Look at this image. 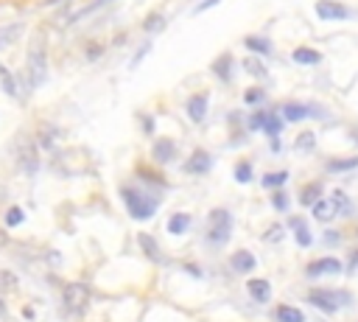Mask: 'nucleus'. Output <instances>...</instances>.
Wrapping results in <instances>:
<instances>
[{
  "label": "nucleus",
  "instance_id": "obj_1",
  "mask_svg": "<svg viewBox=\"0 0 358 322\" xmlns=\"http://www.w3.org/2000/svg\"><path fill=\"white\" fill-rule=\"evenodd\" d=\"M28 76H31V87H42L48 76V50H45V36L39 31L31 36L28 45Z\"/></svg>",
  "mask_w": 358,
  "mask_h": 322
},
{
  "label": "nucleus",
  "instance_id": "obj_2",
  "mask_svg": "<svg viewBox=\"0 0 358 322\" xmlns=\"http://www.w3.org/2000/svg\"><path fill=\"white\" fill-rule=\"evenodd\" d=\"M352 297L347 294V291H333V288H313V291H308V302L310 305H316L319 311H324V314H336L341 305H347Z\"/></svg>",
  "mask_w": 358,
  "mask_h": 322
},
{
  "label": "nucleus",
  "instance_id": "obj_3",
  "mask_svg": "<svg viewBox=\"0 0 358 322\" xmlns=\"http://www.w3.org/2000/svg\"><path fill=\"white\" fill-rule=\"evenodd\" d=\"M310 210H313V218H316V221H333V218H338L344 210H350V202H347V196H344L341 190H336L333 196L319 199Z\"/></svg>",
  "mask_w": 358,
  "mask_h": 322
},
{
  "label": "nucleus",
  "instance_id": "obj_4",
  "mask_svg": "<svg viewBox=\"0 0 358 322\" xmlns=\"http://www.w3.org/2000/svg\"><path fill=\"white\" fill-rule=\"evenodd\" d=\"M123 193V202H126V207H129V213L134 216V218H151L154 216V210H157V199H151V196H143L140 190H134V188H123L120 190Z\"/></svg>",
  "mask_w": 358,
  "mask_h": 322
},
{
  "label": "nucleus",
  "instance_id": "obj_5",
  "mask_svg": "<svg viewBox=\"0 0 358 322\" xmlns=\"http://www.w3.org/2000/svg\"><path fill=\"white\" fill-rule=\"evenodd\" d=\"M229 232H232V216L227 210H221V207L213 210L210 213V227H207V241L213 246H221V244H227Z\"/></svg>",
  "mask_w": 358,
  "mask_h": 322
},
{
  "label": "nucleus",
  "instance_id": "obj_6",
  "mask_svg": "<svg viewBox=\"0 0 358 322\" xmlns=\"http://www.w3.org/2000/svg\"><path fill=\"white\" fill-rule=\"evenodd\" d=\"M87 305H90V288L84 283H70L64 288V311L78 316L87 311Z\"/></svg>",
  "mask_w": 358,
  "mask_h": 322
},
{
  "label": "nucleus",
  "instance_id": "obj_7",
  "mask_svg": "<svg viewBox=\"0 0 358 322\" xmlns=\"http://www.w3.org/2000/svg\"><path fill=\"white\" fill-rule=\"evenodd\" d=\"M17 160H20V168L25 174H36L39 157H36V146H34L31 137H20V143H17Z\"/></svg>",
  "mask_w": 358,
  "mask_h": 322
},
{
  "label": "nucleus",
  "instance_id": "obj_8",
  "mask_svg": "<svg viewBox=\"0 0 358 322\" xmlns=\"http://www.w3.org/2000/svg\"><path fill=\"white\" fill-rule=\"evenodd\" d=\"M305 272H308V277H322V274H338V272H341V260H336V258H319V260H310Z\"/></svg>",
  "mask_w": 358,
  "mask_h": 322
},
{
  "label": "nucleus",
  "instance_id": "obj_9",
  "mask_svg": "<svg viewBox=\"0 0 358 322\" xmlns=\"http://www.w3.org/2000/svg\"><path fill=\"white\" fill-rule=\"evenodd\" d=\"M316 14L322 20H344V17H350V8L336 3V0H319L316 3Z\"/></svg>",
  "mask_w": 358,
  "mask_h": 322
},
{
  "label": "nucleus",
  "instance_id": "obj_10",
  "mask_svg": "<svg viewBox=\"0 0 358 322\" xmlns=\"http://www.w3.org/2000/svg\"><path fill=\"white\" fill-rule=\"evenodd\" d=\"M210 165H213V157H210L207 151L196 148V151L190 154V160L185 162V171H187V174H207V171H210Z\"/></svg>",
  "mask_w": 358,
  "mask_h": 322
},
{
  "label": "nucleus",
  "instance_id": "obj_11",
  "mask_svg": "<svg viewBox=\"0 0 358 322\" xmlns=\"http://www.w3.org/2000/svg\"><path fill=\"white\" fill-rule=\"evenodd\" d=\"M255 263H257V260H255V255H252L249 249H238V252L229 258V266H232L235 272H252Z\"/></svg>",
  "mask_w": 358,
  "mask_h": 322
},
{
  "label": "nucleus",
  "instance_id": "obj_12",
  "mask_svg": "<svg viewBox=\"0 0 358 322\" xmlns=\"http://www.w3.org/2000/svg\"><path fill=\"white\" fill-rule=\"evenodd\" d=\"M246 288H249L252 300H257V302H268V300H271V286H268V280L255 277V280L246 283Z\"/></svg>",
  "mask_w": 358,
  "mask_h": 322
},
{
  "label": "nucleus",
  "instance_id": "obj_13",
  "mask_svg": "<svg viewBox=\"0 0 358 322\" xmlns=\"http://www.w3.org/2000/svg\"><path fill=\"white\" fill-rule=\"evenodd\" d=\"M187 115H190V120H196V123L204 120V115H207V95H204V92H201V95H193V98L187 101Z\"/></svg>",
  "mask_w": 358,
  "mask_h": 322
},
{
  "label": "nucleus",
  "instance_id": "obj_14",
  "mask_svg": "<svg viewBox=\"0 0 358 322\" xmlns=\"http://www.w3.org/2000/svg\"><path fill=\"white\" fill-rule=\"evenodd\" d=\"M137 241H140V246H143V252H145V258H148V260L162 263V252H159V246L154 244V238H151V235L140 232V235H137Z\"/></svg>",
  "mask_w": 358,
  "mask_h": 322
},
{
  "label": "nucleus",
  "instance_id": "obj_15",
  "mask_svg": "<svg viewBox=\"0 0 358 322\" xmlns=\"http://www.w3.org/2000/svg\"><path fill=\"white\" fill-rule=\"evenodd\" d=\"M319 199H322V185H319V182L305 185L302 193H299V204H308V207H313Z\"/></svg>",
  "mask_w": 358,
  "mask_h": 322
},
{
  "label": "nucleus",
  "instance_id": "obj_16",
  "mask_svg": "<svg viewBox=\"0 0 358 322\" xmlns=\"http://www.w3.org/2000/svg\"><path fill=\"white\" fill-rule=\"evenodd\" d=\"M274 316H277V322H305V314L294 305H280L274 311Z\"/></svg>",
  "mask_w": 358,
  "mask_h": 322
},
{
  "label": "nucleus",
  "instance_id": "obj_17",
  "mask_svg": "<svg viewBox=\"0 0 358 322\" xmlns=\"http://www.w3.org/2000/svg\"><path fill=\"white\" fill-rule=\"evenodd\" d=\"M154 157H157V162H168V160L173 157V140L159 137V140L154 143Z\"/></svg>",
  "mask_w": 358,
  "mask_h": 322
},
{
  "label": "nucleus",
  "instance_id": "obj_18",
  "mask_svg": "<svg viewBox=\"0 0 358 322\" xmlns=\"http://www.w3.org/2000/svg\"><path fill=\"white\" fill-rule=\"evenodd\" d=\"M319 59H322V53L313 50V48H296L294 50V62L296 64H316Z\"/></svg>",
  "mask_w": 358,
  "mask_h": 322
},
{
  "label": "nucleus",
  "instance_id": "obj_19",
  "mask_svg": "<svg viewBox=\"0 0 358 322\" xmlns=\"http://www.w3.org/2000/svg\"><path fill=\"white\" fill-rule=\"evenodd\" d=\"M308 115H310V109L302 106V104H285L282 106V118L285 120H305Z\"/></svg>",
  "mask_w": 358,
  "mask_h": 322
},
{
  "label": "nucleus",
  "instance_id": "obj_20",
  "mask_svg": "<svg viewBox=\"0 0 358 322\" xmlns=\"http://www.w3.org/2000/svg\"><path fill=\"white\" fill-rule=\"evenodd\" d=\"M291 227H294V232H296V244L299 246H310V230H308V224L302 221V218H291Z\"/></svg>",
  "mask_w": 358,
  "mask_h": 322
},
{
  "label": "nucleus",
  "instance_id": "obj_21",
  "mask_svg": "<svg viewBox=\"0 0 358 322\" xmlns=\"http://www.w3.org/2000/svg\"><path fill=\"white\" fill-rule=\"evenodd\" d=\"M243 45H246L249 50L260 53V56H268V53H271V42H268V39H260V36H246Z\"/></svg>",
  "mask_w": 358,
  "mask_h": 322
},
{
  "label": "nucleus",
  "instance_id": "obj_22",
  "mask_svg": "<svg viewBox=\"0 0 358 322\" xmlns=\"http://www.w3.org/2000/svg\"><path fill=\"white\" fill-rule=\"evenodd\" d=\"M187 227H190V216H187V213H176V216L168 221V232H173V235H182Z\"/></svg>",
  "mask_w": 358,
  "mask_h": 322
},
{
  "label": "nucleus",
  "instance_id": "obj_23",
  "mask_svg": "<svg viewBox=\"0 0 358 322\" xmlns=\"http://www.w3.org/2000/svg\"><path fill=\"white\" fill-rule=\"evenodd\" d=\"M350 168H358V157H347V160H330V162H327V171H333V174H341V171H350Z\"/></svg>",
  "mask_w": 358,
  "mask_h": 322
},
{
  "label": "nucleus",
  "instance_id": "obj_24",
  "mask_svg": "<svg viewBox=\"0 0 358 322\" xmlns=\"http://www.w3.org/2000/svg\"><path fill=\"white\" fill-rule=\"evenodd\" d=\"M229 64H232V56L229 53H224L215 64H213V73L218 76V78H224V81H229Z\"/></svg>",
  "mask_w": 358,
  "mask_h": 322
},
{
  "label": "nucleus",
  "instance_id": "obj_25",
  "mask_svg": "<svg viewBox=\"0 0 358 322\" xmlns=\"http://www.w3.org/2000/svg\"><path fill=\"white\" fill-rule=\"evenodd\" d=\"M299 151H310L313 146H316V134L313 132H302L299 137H296V143H294Z\"/></svg>",
  "mask_w": 358,
  "mask_h": 322
},
{
  "label": "nucleus",
  "instance_id": "obj_26",
  "mask_svg": "<svg viewBox=\"0 0 358 322\" xmlns=\"http://www.w3.org/2000/svg\"><path fill=\"white\" fill-rule=\"evenodd\" d=\"M0 81H3V90H6L8 95H17V87H14V76L8 73V67H6V64H0Z\"/></svg>",
  "mask_w": 358,
  "mask_h": 322
},
{
  "label": "nucleus",
  "instance_id": "obj_27",
  "mask_svg": "<svg viewBox=\"0 0 358 322\" xmlns=\"http://www.w3.org/2000/svg\"><path fill=\"white\" fill-rule=\"evenodd\" d=\"M285 179H288V171H277V174H266L263 176V185L266 188H280Z\"/></svg>",
  "mask_w": 358,
  "mask_h": 322
},
{
  "label": "nucleus",
  "instance_id": "obj_28",
  "mask_svg": "<svg viewBox=\"0 0 358 322\" xmlns=\"http://www.w3.org/2000/svg\"><path fill=\"white\" fill-rule=\"evenodd\" d=\"M263 132H268L271 137H277V134L282 132V120H280L277 115H271V112H268V120H266V129H263Z\"/></svg>",
  "mask_w": 358,
  "mask_h": 322
},
{
  "label": "nucleus",
  "instance_id": "obj_29",
  "mask_svg": "<svg viewBox=\"0 0 358 322\" xmlns=\"http://www.w3.org/2000/svg\"><path fill=\"white\" fill-rule=\"evenodd\" d=\"M235 179L238 182H249L252 179V165L249 162H238L235 165Z\"/></svg>",
  "mask_w": 358,
  "mask_h": 322
},
{
  "label": "nucleus",
  "instance_id": "obj_30",
  "mask_svg": "<svg viewBox=\"0 0 358 322\" xmlns=\"http://www.w3.org/2000/svg\"><path fill=\"white\" fill-rule=\"evenodd\" d=\"M22 218H25L22 207H8V213H6V224H8V227H17Z\"/></svg>",
  "mask_w": 358,
  "mask_h": 322
},
{
  "label": "nucleus",
  "instance_id": "obj_31",
  "mask_svg": "<svg viewBox=\"0 0 358 322\" xmlns=\"http://www.w3.org/2000/svg\"><path fill=\"white\" fill-rule=\"evenodd\" d=\"M243 67H246L252 76H260V78L266 76V67H263L260 62H255V59H246V62H243Z\"/></svg>",
  "mask_w": 358,
  "mask_h": 322
},
{
  "label": "nucleus",
  "instance_id": "obj_32",
  "mask_svg": "<svg viewBox=\"0 0 358 322\" xmlns=\"http://www.w3.org/2000/svg\"><path fill=\"white\" fill-rule=\"evenodd\" d=\"M266 120H268V112H255V115L249 118V126H252V129H266Z\"/></svg>",
  "mask_w": 358,
  "mask_h": 322
},
{
  "label": "nucleus",
  "instance_id": "obj_33",
  "mask_svg": "<svg viewBox=\"0 0 358 322\" xmlns=\"http://www.w3.org/2000/svg\"><path fill=\"white\" fill-rule=\"evenodd\" d=\"M266 241H271V244H277V241H282V227L280 224H271L268 230H266V235H263Z\"/></svg>",
  "mask_w": 358,
  "mask_h": 322
},
{
  "label": "nucleus",
  "instance_id": "obj_34",
  "mask_svg": "<svg viewBox=\"0 0 358 322\" xmlns=\"http://www.w3.org/2000/svg\"><path fill=\"white\" fill-rule=\"evenodd\" d=\"M14 34H20V25H17V22H14V25H8V28H3V31H0V48H3L6 42H11V39H14Z\"/></svg>",
  "mask_w": 358,
  "mask_h": 322
},
{
  "label": "nucleus",
  "instance_id": "obj_35",
  "mask_svg": "<svg viewBox=\"0 0 358 322\" xmlns=\"http://www.w3.org/2000/svg\"><path fill=\"white\" fill-rule=\"evenodd\" d=\"M243 101H246V104H260V101H263V90H257V87H252V90H246V95H243Z\"/></svg>",
  "mask_w": 358,
  "mask_h": 322
},
{
  "label": "nucleus",
  "instance_id": "obj_36",
  "mask_svg": "<svg viewBox=\"0 0 358 322\" xmlns=\"http://www.w3.org/2000/svg\"><path fill=\"white\" fill-rule=\"evenodd\" d=\"M14 283H17V277L11 272H0V288H14Z\"/></svg>",
  "mask_w": 358,
  "mask_h": 322
},
{
  "label": "nucleus",
  "instance_id": "obj_37",
  "mask_svg": "<svg viewBox=\"0 0 358 322\" xmlns=\"http://www.w3.org/2000/svg\"><path fill=\"white\" fill-rule=\"evenodd\" d=\"M271 204H274L277 210H285V207H288V199H285V193H280V190H277V193L271 196Z\"/></svg>",
  "mask_w": 358,
  "mask_h": 322
},
{
  "label": "nucleus",
  "instance_id": "obj_38",
  "mask_svg": "<svg viewBox=\"0 0 358 322\" xmlns=\"http://www.w3.org/2000/svg\"><path fill=\"white\" fill-rule=\"evenodd\" d=\"M162 22H165L162 17H148V20L143 22V28H145V31H154V28H162Z\"/></svg>",
  "mask_w": 358,
  "mask_h": 322
},
{
  "label": "nucleus",
  "instance_id": "obj_39",
  "mask_svg": "<svg viewBox=\"0 0 358 322\" xmlns=\"http://www.w3.org/2000/svg\"><path fill=\"white\" fill-rule=\"evenodd\" d=\"M338 238H341V235H338V232H333V230H330V232H324V241H327V244H338Z\"/></svg>",
  "mask_w": 358,
  "mask_h": 322
},
{
  "label": "nucleus",
  "instance_id": "obj_40",
  "mask_svg": "<svg viewBox=\"0 0 358 322\" xmlns=\"http://www.w3.org/2000/svg\"><path fill=\"white\" fill-rule=\"evenodd\" d=\"M213 3H218V0H204V3H201V6H199V11H201V8H210V6H213Z\"/></svg>",
  "mask_w": 358,
  "mask_h": 322
},
{
  "label": "nucleus",
  "instance_id": "obj_41",
  "mask_svg": "<svg viewBox=\"0 0 358 322\" xmlns=\"http://www.w3.org/2000/svg\"><path fill=\"white\" fill-rule=\"evenodd\" d=\"M350 266H358V249L352 252V260H350Z\"/></svg>",
  "mask_w": 358,
  "mask_h": 322
},
{
  "label": "nucleus",
  "instance_id": "obj_42",
  "mask_svg": "<svg viewBox=\"0 0 358 322\" xmlns=\"http://www.w3.org/2000/svg\"><path fill=\"white\" fill-rule=\"evenodd\" d=\"M3 311H6V308H3V300H0V314H3Z\"/></svg>",
  "mask_w": 358,
  "mask_h": 322
}]
</instances>
